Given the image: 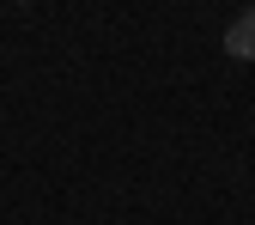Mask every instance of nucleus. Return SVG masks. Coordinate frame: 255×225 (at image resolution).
Returning a JSON list of instances; mask_svg holds the SVG:
<instances>
[{
	"label": "nucleus",
	"mask_w": 255,
	"mask_h": 225,
	"mask_svg": "<svg viewBox=\"0 0 255 225\" xmlns=\"http://www.w3.org/2000/svg\"><path fill=\"white\" fill-rule=\"evenodd\" d=\"M225 55L255 61V6H243V12L231 18V30H225Z\"/></svg>",
	"instance_id": "obj_1"
},
{
	"label": "nucleus",
	"mask_w": 255,
	"mask_h": 225,
	"mask_svg": "<svg viewBox=\"0 0 255 225\" xmlns=\"http://www.w3.org/2000/svg\"><path fill=\"white\" fill-rule=\"evenodd\" d=\"M18 6H30V0H18Z\"/></svg>",
	"instance_id": "obj_2"
}]
</instances>
